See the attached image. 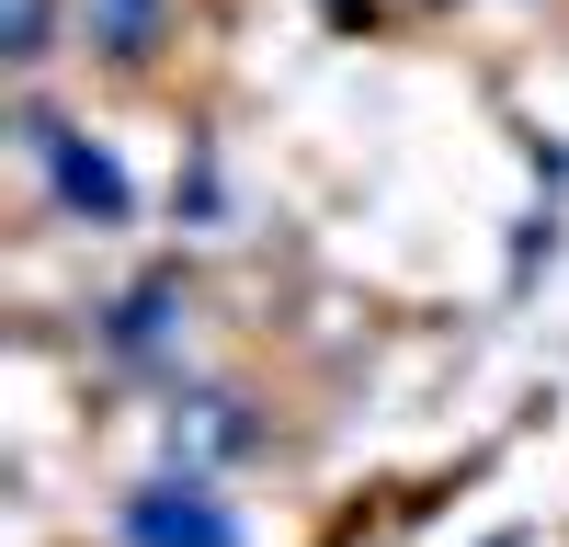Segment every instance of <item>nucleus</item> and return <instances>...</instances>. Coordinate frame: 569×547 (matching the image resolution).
I'll return each instance as SVG.
<instances>
[{
    "mask_svg": "<svg viewBox=\"0 0 569 547\" xmlns=\"http://www.w3.org/2000/svg\"><path fill=\"white\" fill-rule=\"evenodd\" d=\"M23 149L46 160V195H58V217H80V228H126L137 217V182H126V160L103 149V137H80L46 91H23Z\"/></svg>",
    "mask_w": 569,
    "mask_h": 547,
    "instance_id": "1",
    "label": "nucleus"
},
{
    "mask_svg": "<svg viewBox=\"0 0 569 547\" xmlns=\"http://www.w3.org/2000/svg\"><path fill=\"white\" fill-rule=\"evenodd\" d=\"M114 536H126V547H251V525L217 501V479H182V468L137 479V490L114 501Z\"/></svg>",
    "mask_w": 569,
    "mask_h": 547,
    "instance_id": "4",
    "label": "nucleus"
},
{
    "mask_svg": "<svg viewBox=\"0 0 569 547\" xmlns=\"http://www.w3.org/2000/svg\"><path fill=\"white\" fill-rule=\"evenodd\" d=\"M262 456H273V434L240 388H182L160 422V468H182V479H228V468H262Z\"/></svg>",
    "mask_w": 569,
    "mask_h": 547,
    "instance_id": "2",
    "label": "nucleus"
},
{
    "mask_svg": "<svg viewBox=\"0 0 569 547\" xmlns=\"http://www.w3.org/2000/svg\"><path fill=\"white\" fill-rule=\"evenodd\" d=\"M91 354H103L114 377H160L182 354V262H149L137 286H114L103 319H91Z\"/></svg>",
    "mask_w": 569,
    "mask_h": 547,
    "instance_id": "3",
    "label": "nucleus"
},
{
    "mask_svg": "<svg viewBox=\"0 0 569 547\" xmlns=\"http://www.w3.org/2000/svg\"><path fill=\"white\" fill-rule=\"evenodd\" d=\"M46 34H58V0H0V46H12V69H46Z\"/></svg>",
    "mask_w": 569,
    "mask_h": 547,
    "instance_id": "6",
    "label": "nucleus"
},
{
    "mask_svg": "<svg viewBox=\"0 0 569 547\" xmlns=\"http://www.w3.org/2000/svg\"><path fill=\"white\" fill-rule=\"evenodd\" d=\"M69 12H80V46L103 69H149L171 34V0H69Z\"/></svg>",
    "mask_w": 569,
    "mask_h": 547,
    "instance_id": "5",
    "label": "nucleus"
}]
</instances>
